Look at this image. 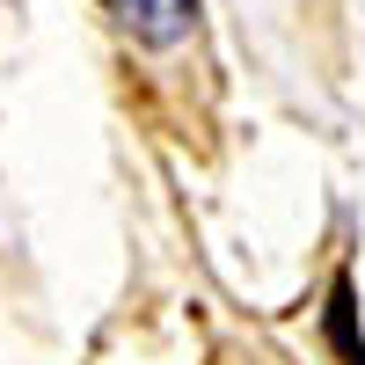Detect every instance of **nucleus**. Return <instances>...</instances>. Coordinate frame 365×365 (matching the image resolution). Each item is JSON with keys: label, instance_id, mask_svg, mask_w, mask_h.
<instances>
[{"label": "nucleus", "instance_id": "nucleus-1", "mask_svg": "<svg viewBox=\"0 0 365 365\" xmlns=\"http://www.w3.org/2000/svg\"><path fill=\"white\" fill-rule=\"evenodd\" d=\"M103 8L117 15V29H132L139 44H182L197 29V0H103Z\"/></svg>", "mask_w": 365, "mask_h": 365}, {"label": "nucleus", "instance_id": "nucleus-2", "mask_svg": "<svg viewBox=\"0 0 365 365\" xmlns=\"http://www.w3.org/2000/svg\"><path fill=\"white\" fill-rule=\"evenodd\" d=\"M329 336H336L344 365H365V329H358V292H351V278L336 285V299H329Z\"/></svg>", "mask_w": 365, "mask_h": 365}]
</instances>
